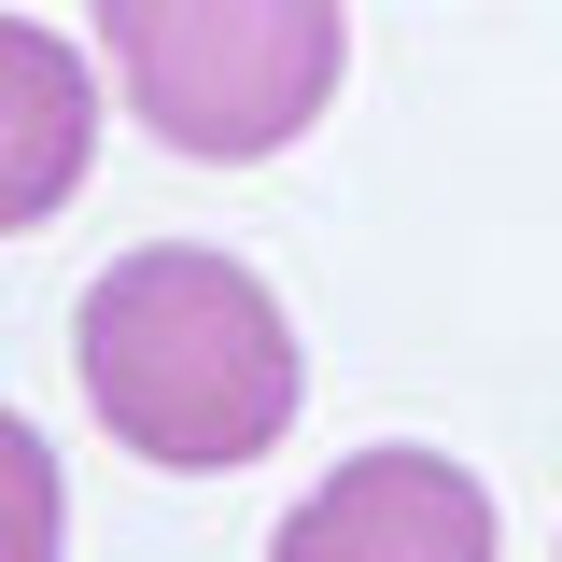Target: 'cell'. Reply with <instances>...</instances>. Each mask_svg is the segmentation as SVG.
<instances>
[{"label": "cell", "instance_id": "1", "mask_svg": "<svg viewBox=\"0 0 562 562\" xmlns=\"http://www.w3.org/2000/svg\"><path fill=\"white\" fill-rule=\"evenodd\" d=\"M70 366H85V408L113 422V450L169 464V479H225V464L281 450L310 408V351L281 324V295L211 239L113 254L70 310Z\"/></svg>", "mask_w": 562, "mask_h": 562}, {"label": "cell", "instance_id": "5", "mask_svg": "<svg viewBox=\"0 0 562 562\" xmlns=\"http://www.w3.org/2000/svg\"><path fill=\"white\" fill-rule=\"evenodd\" d=\"M0 562H70V492L29 408H0Z\"/></svg>", "mask_w": 562, "mask_h": 562}, {"label": "cell", "instance_id": "4", "mask_svg": "<svg viewBox=\"0 0 562 562\" xmlns=\"http://www.w3.org/2000/svg\"><path fill=\"white\" fill-rule=\"evenodd\" d=\"M99 169V70L70 57L57 29L0 14V239L14 225H57Z\"/></svg>", "mask_w": 562, "mask_h": 562}, {"label": "cell", "instance_id": "2", "mask_svg": "<svg viewBox=\"0 0 562 562\" xmlns=\"http://www.w3.org/2000/svg\"><path fill=\"white\" fill-rule=\"evenodd\" d=\"M127 113L198 169H254L324 127L351 70V0H99Z\"/></svg>", "mask_w": 562, "mask_h": 562}, {"label": "cell", "instance_id": "3", "mask_svg": "<svg viewBox=\"0 0 562 562\" xmlns=\"http://www.w3.org/2000/svg\"><path fill=\"white\" fill-rule=\"evenodd\" d=\"M268 562H492V492L450 450H351L281 506Z\"/></svg>", "mask_w": 562, "mask_h": 562}]
</instances>
